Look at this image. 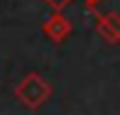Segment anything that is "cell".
<instances>
[{"instance_id":"6da1fadb","label":"cell","mask_w":120,"mask_h":115,"mask_svg":"<svg viewBox=\"0 0 120 115\" xmlns=\"http://www.w3.org/2000/svg\"><path fill=\"white\" fill-rule=\"evenodd\" d=\"M13 93H16V98L20 100L27 108H40L49 98H51L53 89L40 73L31 71V73H27V75L20 80V84L16 86Z\"/></svg>"},{"instance_id":"7a4b0ae2","label":"cell","mask_w":120,"mask_h":115,"mask_svg":"<svg viewBox=\"0 0 120 115\" xmlns=\"http://www.w3.org/2000/svg\"><path fill=\"white\" fill-rule=\"evenodd\" d=\"M87 9L94 13L96 20L111 27L118 42H120V0H96Z\"/></svg>"},{"instance_id":"3957f363","label":"cell","mask_w":120,"mask_h":115,"mask_svg":"<svg viewBox=\"0 0 120 115\" xmlns=\"http://www.w3.org/2000/svg\"><path fill=\"white\" fill-rule=\"evenodd\" d=\"M42 31H45V35H47L49 40H53V42H64V40L71 35L73 27L60 11H53V13H49V16L42 20Z\"/></svg>"},{"instance_id":"277c9868","label":"cell","mask_w":120,"mask_h":115,"mask_svg":"<svg viewBox=\"0 0 120 115\" xmlns=\"http://www.w3.org/2000/svg\"><path fill=\"white\" fill-rule=\"evenodd\" d=\"M42 2H45V4H49L53 11H62V9L67 7V4H71L73 0H42Z\"/></svg>"},{"instance_id":"5b68a950","label":"cell","mask_w":120,"mask_h":115,"mask_svg":"<svg viewBox=\"0 0 120 115\" xmlns=\"http://www.w3.org/2000/svg\"><path fill=\"white\" fill-rule=\"evenodd\" d=\"M91 2H96V0H85V4H87V7H89V4H91Z\"/></svg>"}]
</instances>
